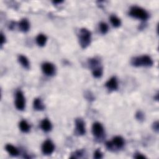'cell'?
Instances as JSON below:
<instances>
[{"label": "cell", "instance_id": "1", "mask_svg": "<svg viewBox=\"0 0 159 159\" xmlns=\"http://www.w3.org/2000/svg\"><path fill=\"white\" fill-rule=\"evenodd\" d=\"M131 63L135 67H150L153 65V60L148 55H143L134 58L132 60Z\"/></svg>", "mask_w": 159, "mask_h": 159}, {"label": "cell", "instance_id": "2", "mask_svg": "<svg viewBox=\"0 0 159 159\" xmlns=\"http://www.w3.org/2000/svg\"><path fill=\"white\" fill-rule=\"evenodd\" d=\"M80 43L82 48H86L91 42V33L87 29H82L79 34Z\"/></svg>", "mask_w": 159, "mask_h": 159}, {"label": "cell", "instance_id": "3", "mask_svg": "<svg viewBox=\"0 0 159 159\" xmlns=\"http://www.w3.org/2000/svg\"><path fill=\"white\" fill-rule=\"evenodd\" d=\"M129 14L132 17H134L137 19H139L141 20H146L149 18V15L146 11L141 8L134 6L131 8L130 10Z\"/></svg>", "mask_w": 159, "mask_h": 159}, {"label": "cell", "instance_id": "4", "mask_svg": "<svg viewBox=\"0 0 159 159\" xmlns=\"http://www.w3.org/2000/svg\"><path fill=\"white\" fill-rule=\"evenodd\" d=\"M25 98L22 92L18 91L16 94L15 106L18 110L23 111L25 108Z\"/></svg>", "mask_w": 159, "mask_h": 159}, {"label": "cell", "instance_id": "5", "mask_svg": "<svg viewBox=\"0 0 159 159\" xmlns=\"http://www.w3.org/2000/svg\"><path fill=\"white\" fill-rule=\"evenodd\" d=\"M55 149V146L52 142L47 140L45 141L42 146V151L45 155H50L54 152Z\"/></svg>", "mask_w": 159, "mask_h": 159}, {"label": "cell", "instance_id": "6", "mask_svg": "<svg viewBox=\"0 0 159 159\" xmlns=\"http://www.w3.org/2000/svg\"><path fill=\"white\" fill-rule=\"evenodd\" d=\"M42 70L44 73L48 76H52L55 73V67L50 63H45L42 66Z\"/></svg>", "mask_w": 159, "mask_h": 159}, {"label": "cell", "instance_id": "7", "mask_svg": "<svg viewBox=\"0 0 159 159\" xmlns=\"http://www.w3.org/2000/svg\"><path fill=\"white\" fill-rule=\"evenodd\" d=\"M93 134L97 137L102 136L104 132V129L103 126L99 123H95L92 127Z\"/></svg>", "mask_w": 159, "mask_h": 159}, {"label": "cell", "instance_id": "8", "mask_svg": "<svg viewBox=\"0 0 159 159\" xmlns=\"http://www.w3.org/2000/svg\"><path fill=\"white\" fill-rule=\"evenodd\" d=\"M76 131L78 135H83L85 134V126L83 120L78 119L76 120Z\"/></svg>", "mask_w": 159, "mask_h": 159}, {"label": "cell", "instance_id": "9", "mask_svg": "<svg viewBox=\"0 0 159 159\" xmlns=\"http://www.w3.org/2000/svg\"><path fill=\"white\" fill-rule=\"evenodd\" d=\"M106 87L110 90H116L118 88V83L116 77H112L106 83Z\"/></svg>", "mask_w": 159, "mask_h": 159}, {"label": "cell", "instance_id": "10", "mask_svg": "<svg viewBox=\"0 0 159 159\" xmlns=\"http://www.w3.org/2000/svg\"><path fill=\"white\" fill-rule=\"evenodd\" d=\"M112 144L113 146H115L118 148H121L124 145V140L123 137L121 136H116L113 139Z\"/></svg>", "mask_w": 159, "mask_h": 159}, {"label": "cell", "instance_id": "11", "mask_svg": "<svg viewBox=\"0 0 159 159\" xmlns=\"http://www.w3.org/2000/svg\"><path fill=\"white\" fill-rule=\"evenodd\" d=\"M19 29L23 32H27L29 31L30 28V24L29 21L26 19H23L20 21L19 24Z\"/></svg>", "mask_w": 159, "mask_h": 159}, {"label": "cell", "instance_id": "12", "mask_svg": "<svg viewBox=\"0 0 159 159\" xmlns=\"http://www.w3.org/2000/svg\"><path fill=\"white\" fill-rule=\"evenodd\" d=\"M40 127L45 132H49L52 129L51 123L47 119H45L41 122Z\"/></svg>", "mask_w": 159, "mask_h": 159}, {"label": "cell", "instance_id": "13", "mask_svg": "<svg viewBox=\"0 0 159 159\" xmlns=\"http://www.w3.org/2000/svg\"><path fill=\"white\" fill-rule=\"evenodd\" d=\"M6 151L13 156H17L19 155V151L16 147L11 144H8L6 146Z\"/></svg>", "mask_w": 159, "mask_h": 159}, {"label": "cell", "instance_id": "14", "mask_svg": "<svg viewBox=\"0 0 159 159\" xmlns=\"http://www.w3.org/2000/svg\"><path fill=\"white\" fill-rule=\"evenodd\" d=\"M33 106L35 110L38 111H42L45 108L44 105L42 103V101L39 98H35L34 99L33 103Z\"/></svg>", "mask_w": 159, "mask_h": 159}, {"label": "cell", "instance_id": "15", "mask_svg": "<svg viewBox=\"0 0 159 159\" xmlns=\"http://www.w3.org/2000/svg\"><path fill=\"white\" fill-rule=\"evenodd\" d=\"M47 42V37L44 34H39L36 38V42L39 46L45 45Z\"/></svg>", "mask_w": 159, "mask_h": 159}, {"label": "cell", "instance_id": "16", "mask_svg": "<svg viewBox=\"0 0 159 159\" xmlns=\"http://www.w3.org/2000/svg\"><path fill=\"white\" fill-rule=\"evenodd\" d=\"M19 128L23 132H28L30 130V126L29 124L24 120L21 121L19 123Z\"/></svg>", "mask_w": 159, "mask_h": 159}, {"label": "cell", "instance_id": "17", "mask_svg": "<svg viewBox=\"0 0 159 159\" xmlns=\"http://www.w3.org/2000/svg\"><path fill=\"white\" fill-rule=\"evenodd\" d=\"M19 61L20 63L23 67L24 68H28L29 67V62L28 59H27V57L24 56V55H20L19 57Z\"/></svg>", "mask_w": 159, "mask_h": 159}, {"label": "cell", "instance_id": "18", "mask_svg": "<svg viewBox=\"0 0 159 159\" xmlns=\"http://www.w3.org/2000/svg\"><path fill=\"white\" fill-rule=\"evenodd\" d=\"M110 21H111V24H113L114 27L118 28L121 25V20L115 16H111Z\"/></svg>", "mask_w": 159, "mask_h": 159}, {"label": "cell", "instance_id": "19", "mask_svg": "<svg viewBox=\"0 0 159 159\" xmlns=\"http://www.w3.org/2000/svg\"><path fill=\"white\" fill-rule=\"evenodd\" d=\"M103 70L102 68H95L93 71V75L95 78H99L102 76Z\"/></svg>", "mask_w": 159, "mask_h": 159}, {"label": "cell", "instance_id": "20", "mask_svg": "<svg viewBox=\"0 0 159 159\" xmlns=\"http://www.w3.org/2000/svg\"><path fill=\"white\" fill-rule=\"evenodd\" d=\"M99 28L101 33L102 34H106L108 31V26L104 23H102L100 24Z\"/></svg>", "mask_w": 159, "mask_h": 159}, {"label": "cell", "instance_id": "21", "mask_svg": "<svg viewBox=\"0 0 159 159\" xmlns=\"http://www.w3.org/2000/svg\"><path fill=\"white\" fill-rule=\"evenodd\" d=\"M103 157V155H102V153L101 152L100 150H97L95 151L94 153V158H102Z\"/></svg>", "mask_w": 159, "mask_h": 159}, {"label": "cell", "instance_id": "22", "mask_svg": "<svg viewBox=\"0 0 159 159\" xmlns=\"http://www.w3.org/2000/svg\"><path fill=\"white\" fill-rule=\"evenodd\" d=\"M0 41H1V45H3V44L5 42V41H6V38H5V37L4 36V35L1 33V40H0Z\"/></svg>", "mask_w": 159, "mask_h": 159}, {"label": "cell", "instance_id": "23", "mask_svg": "<svg viewBox=\"0 0 159 159\" xmlns=\"http://www.w3.org/2000/svg\"><path fill=\"white\" fill-rule=\"evenodd\" d=\"M153 127H154V129L156 130L157 131H158V122H156L155 123L153 124Z\"/></svg>", "mask_w": 159, "mask_h": 159}, {"label": "cell", "instance_id": "24", "mask_svg": "<svg viewBox=\"0 0 159 159\" xmlns=\"http://www.w3.org/2000/svg\"><path fill=\"white\" fill-rule=\"evenodd\" d=\"M135 158H145L146 157L141 155V154H139H139H137L136 156H135Z\"/></svg>", "mask_w": 159, "mask_h": 159}, {"label": "cell", "instance_id": "25", "mask_svg": "<svg viewBox=\"0 0 159 159\" xmlns=\"http://www.w3.org/2000/svg\"><path fill=\"white\" fill-rule=\"evenodd\" d=\"M137 116H139V117L138 118H137V119H142V117H143V114H141V113H137Z\"/></svg>", "mask_w": 159, "mask_h": 159}]
</instances>
